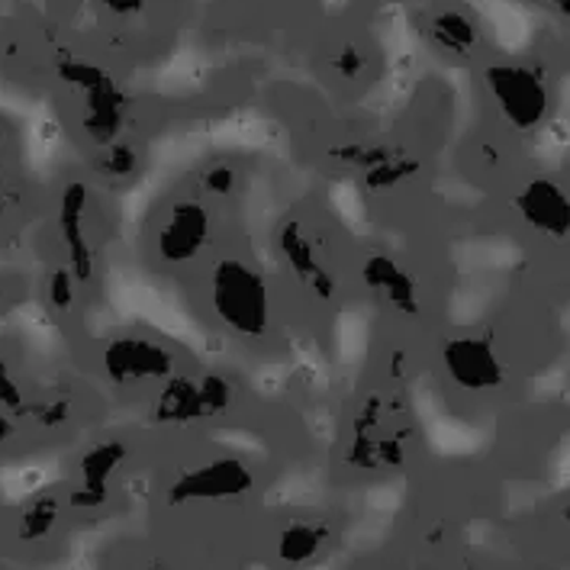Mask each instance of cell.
<instances>
[{"label":"cell","instance_id":"1","mask_svg":"<svg viewBox=\"0 0 570 570\" xmlns=\"http://www.w3.org/2000/svg\"><path fill=\"white\" fill-rule=\"evenodd\" d=\"M213 313L229 332L242 338H258L268 332L271 297L268 284L242 258H223L210 274Z\"/></svg>","mask_w":570,"mask_h":570},{"label":"cell","instance_id":"2","mask_svg":"<svg viewBox=\"0 0 570 570\" xmlns=\"http://www.w3.org/2000/svg\"><path fill=\"white\" fill-rule=\"evenodd\" d=\"M487 88L497 97V107L507 120L532 132L548 117V90L535 71L519 68V65H493L487 68Z\"/></svg>","mask_w":570,"mask_h":570},{"label":"cell","instance_id":"3","mask_svg":"<svg viewBox=\"0 0 570 570\" xmlns=\"http://www.w3.org/2000/svg\"><path fill=\"white\" fill-rule=\"evenodd\" d=\"M104 371L114 384H146L165 381L175 371V355L149 338H114L104 348Z\"/></svg>","mask_w":570,"mask_h":570},{"label":"cell","instance_id":"4","mask_svg":"<svg viewBox=\"0 0 570 570\" xmlns=\"http://www.w3.org/2000/svg\"><path fill=\"white\" fill-rule=\"evenodd\" d=\"M442 361L451 381L464 391H490L503 384V364L483 338H454L445 345Z\"/></svg>","mask_w":570,"mask_h":570},{"label":"cell","instance_id":"5","mask_svg":"<svg viewBox=\"0 0 570 570\" xmlns=\"http://www.w3.org/2000/svg\"><path fill=\"white\" fill-rule=\"evenodd\" d=\"M207 236H210V213L197 200L178 204L158 229V255L165 262H187L207 245Z\"/></svg>","mask_w":570,"mask_h":570},{"label":"cell","instance_id":"6","mask_svg":"<svg viewBox=\"0 0 570 570\" xmlns=\"http://www.w3.org/2000/svg\"><path fill=\"white\" fill-rule=\"evenodd\" d=\"M519 210L522 216L551 239H568L570 236V194L551 178H535L519 194Z\"/></svg>","mask_w":570,"mask_h":570},{"label":"cell","instance_id":"7","mask_svg":"<svg viewBox=\"0 0 570 570\" xmlns=\"http://www.w3.org/2000/svg\"><path fill=\"white\" fill-rule=\"evenodd\" d=\"M248 483H252V478L239 461H213L210 468L184 478L175 490V497H180V500H187V497H233V493H242Z\"/></svg>","mask_w":570,"mask_h":570},{"label":"cell","instance_id":"8","mask_svg":"<svg viewBox=\"0 0 570 570\" xmlns=\"http://www.w3.org/2000/svg\"><path fill=\"white\" fill-rule=\"evenodd\" d=\"M85 184H68L65 187V197H61V239L68 245V255H71V268L78 281H88L90 274V255L88 245H85V229H81V216H85Z\"/></svg>","mask_w":570,"mask_h":570},{"label":"cell","instance_id":"9","mask_svg":"<svg viewBox=\"0 0 570 570\" xmlns=\"http://www.w3.org/2000/svg\"><path fill=\"white\" fill-rule=\"evenodd\" d=\"M204 403H200V387H190L187 381H168L161 391V403H158V420H190L200 416Z\"/></svg>","mask_w":570,"mask_h":570},{"label":"cell","instance_id":"10","mask_svg":"<svg viewBox=\"0 0 570 570\" xmlns=\"http://www.w3.org/2000/svg\"><path fill=\"white\" fill-rule=\"evenodd\" d=\"M122 454H126V449H122V445H114V442L97 445L94 451H88V454L81 458V481H85V487L104 490V483H107V478L117 471Z\"/></svg>","mask_w":570,"mask_h":570},{"label":"cell","instance_id":"11","mask_svg":"<svg viewBox=\"0 0 570 570\" xmlns=\"http://www.w3.org/2000/svg\"><path fill=\"white\" fill-rule=\"evenodd\" d=\"M56 519H59V503H56L52 497H42V500H36V503H30V507H27L23 519H20V539L23 541L46 539V535L52 532Z\"/></svg>","mask_w":570,"mask_h":570},{"label":"cell","instance_id":"12","mask_svg":"<svg viewBox=\"0 0 570 570\" xmlns=\"http://www.w3.org/2000/svg\"><path fill=\"white\" fill-rule=\"evenodd\" d=\"M432 30H435V39H439L442 46L454 49V52L471 49V46H474V39H478L474 23H471L468 17H461V13H451V10L449 13H442V17H435Z\"/></svg>","mask_w":570,"mask_h":570},{"label":"cell","instance_id":"13","mask_svg":"<svg viewBox=\"0 0 570 570\" xmlns=\"http://www.w3.org/2000/svg\"><path fill=\"white\" fill-rule=\"evenodd\" d=\"M71 297H75V274L56 271L52 281H49V303H52L56 309H68V306H71Z\"/></svg>","mask_w":570,"mask_h":570},{"label":"cell","instance_id":"14","mask_svg":"<svg viewBox=\"0 0 570 570\" xmlns=\"http://www.w3.org/2000/svg\"><path fill=\"white\" fill-rule=\"evenodd\" d=\"M20 403H23V396H20L17 384L10 381V374H7V367L0 361V410H17Z\"/></svg>","mask_w":570,"mask_h":570},{"label":"cell","instance_id":"15","mask_svg":"<svg viewBox=\"0 0 570 570\" xmlns=\"http://www.w3.org/2000/svg\"><path fill=\"white\" fill-rule=\"evenodd\" d=\"M114 13H132L139 7V0H104Z\"/></svg>","mask_w":570,"mask_h":570},{"label":"cell","instance_id":"16","mask_svg":"<svg viewBox=\"0 0 570 570\" xmlns=\"http://www.w3.org/2000/svg\"><path fill=\"white\" fill-rule=\"evenodd\" d=\"M10 435H13V422L0 413V439H10Z\"/></svg>","mask_w":570,"mask_h":570},{"label":"cell","instance_id":"17","mask_svg":"<svg viewBox=\"0 0 570 570\" xmlns=\"http://www.w3.org/2000/svg\"><path fill=\"white\" fill-rule=\"evenodd\" d=\"M0 146H3V129H0ZM0 204H3V178H0Z\"/></svg>","mask_w":570,"mask_h":570}]
</instances>
